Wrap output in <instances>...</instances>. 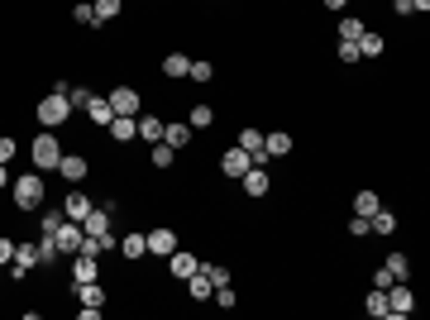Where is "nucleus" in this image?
<instances>
[{"label": "nucleus", "instance_id": "3", "mask_svg": "<svg viewBox=\"0 0 430 320\" xmlns=\"http://www.w3.org/2000/svg\"><path fill=\"white\" fill-rule=\"evenodd\" d=\"M15 205H19V210H39V205H43L39 172H29V177H19V182H15Z\"/></svg>", "mask_w": 430, "mask_h": 320}, {"label": "nucleus", "instance_id": "43", "mask_svg": "<svg viewBox=\"0 0 430 320\" xmlns=\"http://www.w3.org/2000/svg\"><path fill=\"white\" fill-rule=\"evenodd\" d=\"M10 258H15V244H10V239H5V235H0V268H5Z\"/></svg>", "mask_w": 430, "mask_h": 320}, {"label": "nucleus", "instance_id": "18", "mask_svg": "<svg viewBox=\"0 0 430 320\" xmlns=\"http://www.w3.org/2000/svg\"><path fill=\"white\" fill-rule=\"evenodd\" d=\"M86 120H91V124H110V120H115L110 101H105V96H91V106H86Z\"/></svg>", "mask_w": 430, "mask_h": 320}, {"label": "nucleus", "instance_id": "8", "mask_svg": "<svg viewBox=\"0 0 430 320\" xmlns=\"http://www.w3.org/2000/svg\"><path fill=\"white\" fill-rule=\"evenodd\" d=\"M58 172H62V182H72V187H82V182H86V172H91V167H86V158H77V153H62V158H58Z\"/></svg>", "mask_w": 430, "mask_h": 320}, {"label": "nucleus", "instance_id": "6", "mask_svg": "<svg viewBox=\"0 0 430 320\" xmlns=\"http://www.w3.org/2000/svg\"><path fill=\"white\" fill-rule=\"evenodd\" d=\"M249 167H254V158H249L244 149H230V153H220V172H225L230 182H239V177L249 172Z\"/></svg>", "mask_w": 430, "mask_h": 320}, {"label": "nucleus", "instance_id": "1", "mask_svg": "<svg viewBox=\"0 0 430 320\" xmlns=\"http://www.w3.org/2000/svg\"><path fill=\"white\" fill-rule=\"evenodd\" d=\"M72 115H77V110H72V101H67L62 91H53V96H43V101H39V124H43V129H58V124L72 120Z\"/></svg>", "mask_w": 430, "mask_h": 320}, {"label": "nucleus", "instance_id": "27", "mask_svg": "<svg viewBox=\"0 0 430 320\" xmlns=\"http://www.w3.org/2000/svg\"><path fill=\"white\" fill-rule=\"evenodd\" d=\"M187 67H191L187 53H168V58H163V72H168V77H187Z\"/></svg>", "mask_w": 430, "mask_h": 320}, {"label": "nucleus", "instance_id": "4", "mask_svg": "<svg viewBox=\"0 0 430 320\" xmlns=\"http://www.w3.org/2000/svg\"><path fill=\"white\" fill-rule=\"evenodd\" d=\"M411 306H416L411 287H406V282H392V287H387V316L402 320V316H411Z\"/></svg>", "mask_w": 430, "mask_h": 320}, {"label": "nucleus", "instance_id": "47", "mask_svg": "<svg viewBox=\"0 0 430 320\" xmlns=\"http://www.w3.org/2000/svg\"><path fill=\"white\" fill-rule=\"evenodd\" d=\"M0 187H10V172H5V162H0Z\"/></svg>", "mask_w": 430, "mask_h": 320}, {"label": "nucleus", "instance_id": "32", "mask_svg": "<svg viewBox=\"0 0 430 320\" xmlns=\"http://www.w3.org/2000/svg\"><path fill=\"white\" fill-rule=\"evenodd\" d=\"M211 120H215V110H211V106H191V115H187V124H191V129H206Z\"/></svg>", "mask_w": 430, "mask_h": 320}, {"label": "nucleus", "instance_id": "33", "mask_svg": "<svg viewBox=\"0 0 430 320\" xmlns=\"http://www.w3.org/2000/svg\"><path fill=\"white\" fill-rule=\"evenodd\" d=\"M67 215L62 210H43V220H39V235H58V225H62Z\"/></svg>", "mask_w": 430, "mask_h": 320}, {"label": "nucleus", "instance_id": "45", "mask_svg": "<svg viewBox=\"0 0 430 320\" xmlns=\"http://www.w3.org/2000/svg\"><path fill=\"white\" fill-rule=\"evenodd\" d=\"M411 10H416L411 0H397V15H411Z\"/></svg>", "mask_w": 430, "mask_h": 320}, {"label": "nucleus", "instance_id": "9", "mask_svg": "<svg viewBox=\"0 0 430 320\" xmlns=\"http://www.w3.org/2000/svg\"><path fill=\"white\" fill-rule=\"evenodd\" d=\"M105 129H110V139H115V144H129V139H139V115H115Z\"/></svg>", "mask_w": 430, "mask_h": 320}, {"label": "nucleus", "instance_id": "42", "mask_svg": "<svg viewBox=\"0 0 430 320\" xmlns=\"http://www.w3.org/2000/svg\"><path fill=\"white\" fill-rule=\"evenodd\" d=\"M15 158V139H10V134H0V162H10Z\"/></svg>", "mask_w": 430, "mask_h": 320}, {"label": "nucleus", "instance_id": "44", "mask_svg": "<svg viewBox=\"0 0 430 320\" xmlns=\"http://www.w3.org/2000/svg\"><path fill=\"white\" fill-rule=\"evenodd\" d=\"M340 62H359V48L354 43H340Z\"/></svg>", "mask_w": 430, "mask_h": 320}, {"label": "nucleus", "instance_id": "11", "mask_svg": "<svg viewBox=\"0 0 430 320\" xmlns=\"http://www.w3.org/2000/svg\"><path fill=\"white\" fill-rule=\"evenodd\" d=\"M82 235H110V205H91V215L82 220Z\"/></svg>", "mask_w": 430, "mask_h": 320}, {"label": "nucleus", "instance_id": "5", "mask_svg": "<svg viewBox=\"0 0 430 320\" xmlns=\"http://www.w3.org/2000/svg\"><path fill=\"white\" fill-rule=\"evenodd\" d=\"M53 239H58V253H72V258H77V253H82V225H77V220H62Z\"/></svg>", "mask_w": 430, "mask_h": 320}, {"label": "nucleus", "instance_id": "29", "mask_svg": "<svg viewBox=\"0 0 430 320\" xmlns=\"http://www.w3.org/2000/svg\"><path fill=\"white\" fill-rule=\"evenodd\" d=\"M91 10H96V24H105L120 15V0H91Z\"/></svg>", "mask_w": 430, "mask_h": 320}, {"label": "nucleus", "instance_id": "12", "mask_svg": "<svg viewBox=\"0 0 430 320\" xmlns=\"http://www.w3.org/2000/svg\"><path fill=\"white\" fill-rule=\"evenodd\" d=\"M239 182H244V192H249V196H268V167H263V162H254Z\"/></svg>", "mask_w": 430, "mask_h": 320}, {"label": "nucleus", "instance_id": "23", "mask_svg": "<svg viewBox=\"0 0 430 320\" xmlns=\"http://www.w3.org/2000/svg\"><path fill=\"white\" fill-rule=\"evenodd\" d=\"M187 139H191V124H163V144H172V149H187Z\"/></svg>", "mask_w": 430, "mask_h": 320}, {"label": "nucleus", "instance_id": "7", "mask_svg": "<svg viewBox=\"0 0 430 320\" xmlns=\"http://www.w3.org/2000/svg\"><path fill=\"white\" fill-rule=\"evenodd\" d=\"M105 101H110L115 115H139V91H134V86H115Z\"/></svg>", "mask_w": 430, "mask_h": 320}, {"label": "nucleus", "instance_id": "10", "mask_svg": "<svg viewBox=\"0 0 430 320\" xmlns=\"http://www.w3.org/2000/svg\"><path fill=\"white\" fill-rule=\"evenodd\" d=\"M62 215L82 225L86 215H91V201H86V192H77V187H72V192H67V201H62Z\"/></svg>", "mask_w": 430, "mask_h": 320}, {"label": "nucleus", "instance_id": "36", "mask_svg": "<svg viewBox=\"0 0 430 320\" xmlns=\"http://www.w3.org/2000/svg\"><path fill=\"white\" fill-rule=\"evenodd\" d=\"M72 19H77V24H96V10H91L86 0H77V5H72Z\"/></svg>", "mask_w": 430, "mask_h": 320}, {"label": "nucleus", "instance_id": "28", "mask_svg": "<svg viewBox=\"0 0 430 320\" xmlns=\"http://www.w3.org/2000/svg\"><path fill=\"white\" fill-rule=\"evenodd\" d=\"M378 205H383V201L373 196V192H359V196H354V215H363V220H368V215H373Z\"/></svg>", "mask_w": 430, "mask_h": 320}, {"label": "nucleus", "instance_id": "21", "mask_svg": "<svg viewBox=\"0 0 430 320\" xmlns=\"http://www.w3.org/2000/svg\"><path fill=\"white\" fill-rule=\"evenodd\" d=\"M72 287H77V301H82V306H105V292H101L96 282H72Z\"/></svg>", "mask_w": 430, "mask_h": 320}, {"label": "nucleus", "instance_id": "24", "mask_svg": "<svg viewBox=\"0 0 430 320\" xmlns=\"http://www.w3.org/2000/svg\"><path fill=\"white\" fill-rule=\"evenodd\" d=\"M139 139L158 144V139H163V120H158V115H139Z\"/></svg>", "mask_w": 430, "mask_h": 320}, {"label": "nucleus", "instance_id": "38", "mask_svg": "<svg viewBox=\"0 0 430 320\" xmlns=\"http://www.w3.org/2000/svg\"><path fill=\"white\" fill-rule=\"evenodd\" d=\"M349 235H354V239H363V235H373V230H368V220H363V215H349Z\"/></svg>", "mask_w": 430, "mask_h": 320}, {"label": "nucleus", "instance_id": "14", "mask_svg": "<svg viewBox=\"0 0 430 320\" xmlns=\"http://www.w3.org/2000/svg\"><path fill=\"white\" fill-rule=\"evenodd\" d=\"M168 268H172V278H191V273H196V268H201V263H196V258H191V253H182V249H172L168 253Z\"/></svg>", "mask_w": 430, "mask_h": 320}, {"label": "nucleus", "instance_id": "40", "mask_svg": "<svg viewBox=\"0 0 430 320\" xmlns=\"http://www.w3.org/2000/svg\"><path fill=\"white\" fill-rule=\"evenodd\" d=\"M201 273H206L215 287H225V282H230V273H225V268H215V263H201Z\"/></svg>", "mask_w": 430, "mask_h": 320}, {"label": "nucleus", "instance_id": "15", "mask_svg": "<svg viewBox=\"0 0 430 320\" xmlns=\"http://www.w3.org/2000/svg\"><path fill=\"white\" fill-rule=\"evenodd\" d=\"M263 153H268V158H282V153H292V134H282V129L263 134Z\"/></svg>", "mask_w": 430, "mask_h": 320}, {"label": "nucleus", "instance_id": "37", "mask_svg": "<svg viewBox=\"0 0 430 320\" xmlns=\"http://www.w3.org/2000/svg\"><path fill=\"white\" fill-rule=\"evenodd\" d=\"M187 77H191V81H211L215 67H211V62H191V67H187Z\"/></svg>", "mask_w": 430, "mask_h": 320}, {"label": "nucleus", "instance_id": "2", "mask_svg": "<svg viewBox=\"0 0 430 320\" xmlns=\"http://www.w3.org/2000/svg\"><path fill=\"white\" fill-rule=\"evenodd\" d=\"M29 158H34V167H39V172H48V167H58V158H62V144L53 139V129H43L39 139H34Z\"/></svg>", "mask_w": 430, "mask_h": 320}, {"label": "nucleus", "instance_id": "19", "mask_svg": "<svg viewBox=\"0 0 430 320\" xmlns=\"http://www.w3.org/2000/svg\"><path fill=\"white\" fill-rule=\"evenodd\" d=\"M354 48H359V58H383V34H368V29H363V34L354 39Z\"/></svg>", "mask_w": 430, "mask_h": 320}, {"label": "nucleus", "instance_id": "26", "mask_svg": "<svg viewBox=\"0 0 430 320\" xmlns=\"http://www.w3.org/2000/svg\"><path fill=\"white\" fill-rule=\"evenodd\" d=\"M72 282H96V258H91V253H77V268H72Z\"/></svg>", "mask_w": 430, "mask_h": 320}, {"label": "nucleus", "instance_id": "35", "mask_svg": "<svg viewBox=\"0 0 430 320\" xmlns=\"http://www.w3.org/2000/svg\"><path fill=\"white\" fill-rule=\"evenodd\" d=\"M387 268H392V278H397V282H406V273H411V268H406V253H392Z\"/></svg>", "mask_w": 430, "mask_h": 320}, {"label": "nucleus", "instance_id": "20", "mask_svg": "<svg viewBox=\"0 0 430 320\" xmlns=\"http://www.w3.org/2000/svg\"><path fill=\"white\" fill-rule=\"evenodd\" d=\"M187 287H191V296H196V301H211V296H215V282L206 278V273H201V268H196V273H191V278H187Z\"/></svg>", "mask_w": 430, "mask_h": 320}, {"label": "nucleus", "instance_id": "30", "mask_svg": "<svg viewBox=\"0 0 430 320\" xmlns=\"http://www.w3.org/2000/svg\"><path fill=\"white\" fill-rule=\"evenodd\" d=\"M359 34H363V19H354V15H344V19H340V43H354Z\"/></svg>", "mask_w": 430, "mask_h": 320}, {"label": "nucleus", "instance_id": "39", "mask_svg": "<svg viewBox=\"0 0 430 320\" xmlns=\"http://www.w3.org/2000/svg\"><path fill=\"white\" fill-rule=\"evenodd\" d=\"M215 306H225V311L234 306V287H230V282H225V287H215Z\"/></svg>", "mask_w": 430, "mask_h": 320}, {"label": "nucleus", "instance_id": "48", "mask_svg": "<svg viewBox=\"0 0 430 320\" xmlns=\"http://www.w3.org/2000/svg\"><path fill=\"white\" fill-rule=\"evenodd\" d=\"M411 5H416V10H430V0H411Z\"/></svg>", "mask_w": 430, "mask_h": 320}, {"label": "nucleus", "instance_id": "25", "mask_svg": "<svg viewBox=\"0 0 430 320\" xmlns=\"http://www.w3.org/2000/svg\"><path fill=\"white\" fill-rule=\"evenodd\" d=\"M120 253H125V258H144V253H148V239H144V235H125V239H120Z\"/></svg>", "mask_w": 430, "mask_h": 320}, {"label": "nucleus", "instance_id": "41", "mask_svg": "<svg viewBox=\"0 0 430 320\" xmlns=\"http://www.w3.org/2000/svg\"><path fill=\"white\" fill-rule=\"evenodd\" d=\"M392 282H397V278H392V268H387V263H383V268H378V273H373V287H383V292H387V287H392Z\"/></svg>", "mask_w": 430, "mask_h": 320}, {"label": "nucleus", "instance_id": "13", "mask_svg": "<svg viewBox=\"0 0 430 320\" xmlns=\"http://www.w3.org/2000/svg\"><path fill=\"white\" fill-rule=\"evenodd\" d=\"M144 239H148V253H153V258H168L172 249H177V235H172V230H153V235H144Z\"/></svg>", "mask_w": 430, "mask_h": 320}, {"label": "nucleus", "instance_id": "17", "mask_svg": "<svg viewBox=\"0 0 430 320\" xmlns=\"http://www.w3.org/2000/svg\"><path fill=\"white\" fill-rule=\"evenodd\" d=\"M368 230H373V235H397V215H392L387 205H378V210L368 215Z\"/></svg>", "mask_w": 430, "mask_h": 320}, {"label": "nucleus", "instance_id": "22", "mask_svg": "<svg viewBox=\"0 0 430 320\" xmlns=\"http://www.w3.org/2000/svg\"><path fill=\"white\" fill-rule=\"evenodd\" d=\"M363 311H368L373 320H387V292H383V287H373V292H368V301H363Z\"/></svg>", "mask_w": 430, "mask_h": 320}, {"label": "nucleus", "instance_id": "34", "mask_svg": "<svg viewBox=\"0 0 430 320\" xmlns=\"http://www.w3.org/2000/svg\"><path fill=\"white\" fill-rule=\"evenodd\" d=\"M91 96H96V91H86V86H67V101H72V110H86V106H91Z\"/></svg>", "mask_w": 430, "mask_h": 320}, {"label": "nucleus", "instance_id": "46", "mask_svg": "<svg viewBox=\"0 0 430 320\" xmlns=\"http://www.w3.org/2000/svg\"><path fill=\"white\" fill-rule=\"evenodd\" d=\"M344 5H349V0H325V10H344Z\"/></svg>", "mask_w": 430, "mask_h": 320}, {"label": "nucleus", "instance_id": "16", "mask_svg": "<svg viewBox=\"0 0 430 320\" xmlns=\"http://www.w3.org/2000/svg\"><path fill=\"white\" fill-rule=\"evenodd\" d=\"M239 149H244L254 162H268V153H263V134H258V129H239Z\"/></svg>", "mask_w": 430, "mask_h": 320}, {"label": "nucleus", "instance_id": "31", "mask_svg": "<svg viewBox=\"0 0 430 320\" xmlns=\"http://www.w3.org/2000/svg\"><path fill=\"white\" fill-rule=\"evenodd\" d=\"M148 149H153V167H172V158H177V149H172V144L158 139V144H148Z\"/></svg>", "mask_w": 430, "mask_h": 320}]
</instances>
